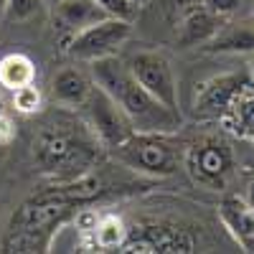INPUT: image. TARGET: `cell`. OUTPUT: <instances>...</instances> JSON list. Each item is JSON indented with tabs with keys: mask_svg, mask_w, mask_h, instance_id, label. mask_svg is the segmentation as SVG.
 Here are the masks:
<instances>
[{
	"mask_svg": "<svg viewBox=\"0 0 254 254\" xmlns=\"http://www.w3.org/2000/svg\"><path fill=\"white\" fill-rule=\"evenodd\" d=\"M92 81L120 104L135 132L168 135L181 127L178 110L165 107L147 89H142L140 81L132 76V71L117 56L94 59L92 61Z\"/></svg>",
	"mask_w": 254,
	"mask_h": 254,
	"instance_id": "cell-1",
	"label": "cell"
},
{
	"mask_svg": "<svg viewBox=\"0 0 254 254\" xmlns=\"http://www.w3.org/2000/svg\"><path fill=\"white\" fill-rule=\"evenodd\" d=\"M117 158L135 168L140 173L150 176H171L178 168V153L176 147L165 140V135L155 132H132L125 142L112 147Z\"/></svg>",
	"mask_w": 254,
	"mask_h": 254,
	"instance_id": "cell-2",
	"label": "cell"
},
{
	"mask_svg": "<svg viewBox=\"0 0 254 254\" xmlns=\"http://www.w3.org/2000/svg\"><path fill=\"white\" fill-rule=\"evenodd\" d=\"M132 33L130 20H120V18H104L99 23L84 28L74 33L64 51L76 61H94L104 56H115V51L125 44Z\"/></svg>",
	"mask_w": 254,
	"mask_h": 254,
	"instance_id": "cell-3",
	"label": "cell"
},
{
	"mask_svg": "<svg viewBox=\"0 0 254 254\" xmlns=\"http://www.w3.org/2000/svg\"><path fill=\"white\" fill-rule=\"evenodd\" d=\"M81 110H84V117H87V125L107 147H117L135 132L122 107L104 89H99L97 84L92 87L89 97L84 99Z\"/></svg>",
	"mask_w": 254,
	"mask_h": 254,
	"instance_id": "cell-4",
	"label": "cell"
},
{
	"mask_svg": "<svg viewBox=\"0 0 254 254\" xmlns=\"http://www.w3.org/2000/svg\"><path fill=\"white\" fill-rule=\"evenodd\" d=\"M38 163L46 171H74L92 163V147L66 130H44L36 142Z\"/></svg>",
	"mask_w": 254,
	"mask_h": 254,
	"instance_id": "cell-5",
	"label": "cell"
},
{
	"mask_svg": "<svg viewBox=\"0 0 254 254\" xmlns=\"http://www.w3.org/2000/svg\"><path fill=\"white\" fill-rule=\"evenodd\" d=\"M127 69L132 71V76L140 81V87L147 89L158 102H163L165 107L178 110V94H176V76L168 59L155 51H140L130 59Z\"/></svg>",
	"mask_w": 254,
	"mask_h": 254,
	"instance_id": "cell-6",
	"label": "cell"
},
{
	"mask_svg": "<svg viewBox=\"0 0 254 254\" xmlns=\"http://www.w3.org/2000/svg\"><path fill=\"white\" fill-rule=\"evenodd\" d=\"M186 165L196 183L208 188H221L231 171V153L219 140H203L188 150Z\"/></svg>",
	"mask_w": 254,
	"mask_h": 254,
	"instance_id": "cell-7",
	"label": "cell"
},
{
	"mask_svg": "<svg viewBox=\"0 0 254 254\" xmlns=\"http://www.w3.org/2000/svg\"><path fill=\"white\" fill-rule=\"evenodd\" d=\"M242 84H244V79L237 74H224V76H216V79L201 84V89H196V102H193L196 117L221 120L229 112V104Z\"/></svg>",
	"mask_w": 254,
	"mask_h": 254,
	"instance_id": "cell-8",
	"label": "cell"
},
{
	"mask_svg": "<svg viewBox=\"0 0 254 254\" xmlns=\"http://www.w3.org/2000/svg\"><path fill=\"white\" fill-rule=\"evenodd\" d=\"M104 18H110V15L102 10L97 0H59L54 8V26L61 33H66L69 38L84 28L99 23Z\"/></svg>",
	"mask_w": 254,
	"mask_h": 254,
	"instance_id": "cell-9",
	"label": "cell"
},
{
	"mask_svg": "<svg viewBox=\"0 0 254 254\" xmlns=\"http://www.w3.org/2000/svg\"><path fill=\"white\" fill-rule=\"evenodd\" d=\"M71 203H61L54 198H31L13 216V229H51L69 216Z\"/></svg>",
	"mask_w": 254,
	"mask_h": 254,
	"instance_id": "cell-10",
	"label": "cell"
},
{
	"mask_svg": "<svg viewBox=\"0 0 254 254\" xmlns=\"http://www.w3.org/2000/svg\"><path fill=\"white\" fill-rule=\"evenodd\" d=\"M221 122L242 140H254V81L242 84Z\"/></svg>",
	"mask_w": 254,
	"mask_h": 254,
	"instance_id": "cell-11",
	"label": "cell"
},
{
	"mask_svg": "<svg viewBox=\"0 0 254 254\" xmlns=\"http://www.w3.org/2000/svg\"><path fill=\"white\" fill-rule=\"evenodd\" d=\"M94 87V81L79 71V69H64L54 76V84H51V92H54V99L61 102V104H69V107H81L84 99L89 97Z\"/></svg>",
	"mask_w": 254,
	"mask_h": 254,
	"instance_id": "cell-12",
	"label": "cell"
},
{
	"mask_svg": "<svg viewBox=\"0 0 254 254\" xmlns=\"http://www.w3.org/2000/svg\"><path fill=\"white\" fill-rule=\"evenodd\" d=\"M221 219L239 242H244V244L254 242V206H249L247 198H237V196L224 198Z\"/></svg>",
	"mask_w": 254,
	"mask_h": 254,
	"instance_id": "cell-13",
	"label": "cell"
},
{
	"mask_svg": "<svg viewBox=\"0 0 254 254\" xmlns=\"http://www.w3.org/2000/svg\"><path fill=\"white\" fill-rule=\"evenodd\" d=\"M33 81H36V64L31 56L15 51V54H8L0 59V87L3 89L13 92Z\"/></svg>",
	"mask_w": 254,
	"mask_h": 254,
	"instance_id": "cell-14",
	"label": "cell"
},
{
	"mask_svg": "<svg viewBox=\"0 0 254 254\" xmlns=\"http://www.w3.org/2000/svg\"><path fill=\"white\" fill-rule=\"evenodd\" d=\"M51 244V229H13L5 239L8 252H46Z\"/></svg>",
	"mask_w": 254,
	"mask_h": 254,
	"instance_id": "cell-15",
	"label": "cell"
},
{
	"mask_svg": "<svg viewBox=\"0 0 254 254\" xmlns=\"http://www.w3.org/2000/svg\"><path fill=\"white\" fill-rule=\"evenodd\" d=\"M94 239H97V247H102V249H115V247L120 249L127 239V229H125L122 219H117V216L99 219L94 226Z\"/></svg>",
	"mask_w": 254,
	"mask_h": 254,
	"instance_id": "cell-16",
	"label": "cell"
},
{
	"mask_svg": "<svg viewBox=\"0 0 254 254\" xmlns=\"http://www.w3.org/2000/svg\"><path fill=\"white\" fill-rule=\"evenodd\" d=\"M186 41L190 44V41H203L208 36H214L216 33V26H214V13H208V10H198L193 13L188 20H186Z\"/></svg>",
	"mask_w": 254,
	"mask_h": 254,
	"instance_id": "cell-17",
	"label": "cell"
},
{
	"mask_svg": "<svg viewBox=\"0 0 254 254\" xmlns=\"http://www.w3.org/2000/svg\"><path fill=\"white\" fill-rule=\"evenodd\" d=\"M10 94H13L10 97L13 107L20 115H36V112H41V107H44V97H41L36 84H26V87H20V89H13Z\"/></svg>",
	"mask_w": 254,
	"mask_h": 254,
	"instance_id": "cell-18",
	"label": "cell"
},
{
	"mask_svg": "<svg viewBox=\"0 0 254 254\" xmlns=\"http://www.w3.org/2000/svg\"><path fill=\"white\" fill-rule=\"evenodd\" d=\"M153 252H193V239L183 231H163V234H150Z\"/></svg>",
	"mask_w": 254,
	"mask_h": 254,
	"instance_id": "cell-19",
	"label": "cell"
},
{
	"mask_svg": "<svg viewBox=\"0 0 254 254\" xmlns=\"http://www.w3.org/2000/svg\"><path fill=\"white\" fill-rule=\"evenodd\" d=\"M41 5V0H5V18L8 20H28Z\"/></svg>",
	"mask_w": 254,
	"mask_h": 254,
	"instance_id": "cell-20",
	"label": "cell"
},
{
	"mask_svg": "<svg viewBox=\"0 0 254 254\" xmlns=\"http://www.w3.org/2000/svg\"><path fill=\"white\" fill-rule=\"evenodd\" d=\"M254 46V36L247 28H231L226 36L216 38V49H252Z\"/></svg>",
	"mask_w": 254,
	"mask_h": 254,
	"instance_id": "cell-21",
	"label": "cell"
},
{
	"mask_svg": "<svg viewBox=\"0 0 254 254\" xmlns=\"http://www.w3.org/2000/svg\"><path fill=\"white\" fill-rule=\"evenodd\" d=\"M97 3L102 5V10L110 18H120V20H132V15L137 10V5L132 0H97Z\"/></svg>",
	"mask_w": 254,
	"mask_h": 254,
	"instance_id": "cell-22",
	"label": "cell"
},
{
	"mask_svg": "<svg viewBox=\"0 0 254 254\" xmlns=\"http://www.w3.org/2000/svg\"><path fill=\"white\" fill-rule=\"evenodd\" d=\"M247 3L249 0H206V10L219 15V18H226V15L239 13Z\"/></svg>",
	"mask_w": 254,
	"mask_h": 254,
	"instance_id": "cell-23",
	"label": "cell"
},
{
	"mask_svg": "<svg viewBox=\"0 0 254 254\" xmlns=\"http://www.w3.org/2000/svg\"><path fill=\"white\" fill-rule=\"evenodd\" d=\"M97 221H99V219L92 214V211H84L81 216H76V229H81V231H94Z\"/></svg>",
	"mask_w": 254,
	"mask_h": 254,
	"instance_id": "cell-24",
	"label": "cell"
},
{
	"mask_svg": "<svg viewBox=\"0 0 254 254\" xmlns=\"http://www.w3.org/2000/svg\"><path fill=\"white\" fill-rule=\"evenodd\" d=\"M13 140V122L8 120V115L0 117V145H5Z\"/></svg>",
	"mask_w": 254,
	"mask_h": 254,
	"instance_id": "cell-25",
	"label": "cell"
},
{
	"mask_svg": "<svg viewBox=\"0 0 254 254\" xmlns=\"http://www.w3.org/2000/svg\"><path fill=\"white\" fill-rule=\"evenodd\" d=\"M247 201H249V206H254V181L249 183V190H247Z\"/></svg>",
	"mask_w": 254,
	"mask_h": 254,
	"instance_id": "cell-26",
	"label": "cell"
},
{
	"mask_svg": "<svg viewBox=\"0 0 254 254\" xmlns=\"http://www.w3.org/2000/svg\"><path fill=\"white\" fill-rule=\"evenodd\" d=\"M249 76H252V81H254V59L249 61Z\"/></svg>",
	"mask_w": 254,
	"mask_h": 254,
	"instance_id": "cell-27",
	"label": "cell"
},
{
	"mask_svg": "<svg viewBox=\"0 0 254 254\" xmlns=\"http://www.w3.org/2000/svg\"><path fill=\"white\" fill-rule=\"evenodd\" d=\"M132 3H135L137 8H142V5H147V0H132Z\"/></svg>",
	"mask_w": 254,
	"mask_h": 254,
	"instance_id": "cell-28",
	"label": "cell"
},
{
	"mask_svg": "<svg viewBox=\"0 0 254 254\" xmlns=\"http://www.w3.org/2000/svg\"><path fill=\"white\" fill-rule=\"evenodd\" d=\"M5 115V104H3V99H0V117Z\"/></svg>",
	"mask_w": 254,
	"mask_h": 254,
	"instance_id": "cell-29",
	"label": "cell"
},
{
	"mask_svg": "<svg viewBox=\"0 0 254 254\" xmlns=\"http://www.w3.org/2000/svg\"><path fill=\"white\" fill-rule=\"evenodd\" d=\"M252 13H254V0H252Z\"/></svg>",
	"mask_w": 254,
	"mask_h": 254,
	"instance_id": "cell-30",
	"label": "cell"
}]
</instances>
